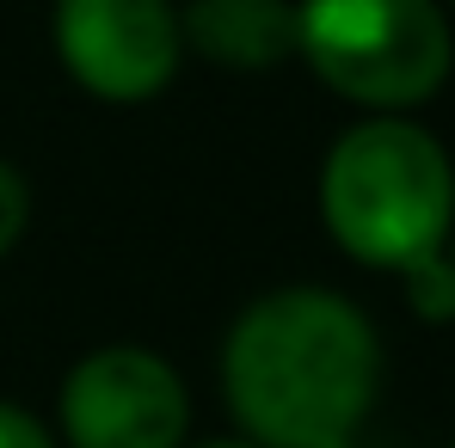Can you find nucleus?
Masks as SVG:
<instances>
[{"label": "nucleus", "instance_id": "1a4fd4ad", "mask_svg": "<svg viewBox=\"0 0 455 448\" xmlns=\"http://www.w3.org/2000/svg\"><path fill=\"white\" fill-rule=\"evenodd\" d=\"M0 448H56V436L12 399H0Z\"/></svg>", "mask_w": 455, "mask_h": 448}, {"label": "nucleus", "instance_id": "39448f33", "mask_svg": "<svg viewBox=\"0 0 455 448\" xmlns=\"http://www.w3.org/2000/svg\"><path fill=\"white\" fill-rule=\"evenodd\" d=\"M50 31L75 86L105 105L160 98L185 62L172 0H56Z\"/></svg>", "mask_w": 455, "mask_h": 448}, {"label": "nucleus", "instance_id": "7ed1b4c3", "mask_svg": "<svg viewBox=\"0 0 455 448\" xmlns=\"http://www.w3.org/2000/svg\"><path fill=\"white\" fill-rule=\"evenodd\" d=\"M296 56L339 98L394 117L450 80L455 37L437 0H302Z\"/></svg>", "mask_w": 455, "mask_h": 448}, {"label": "nucleus", "instance_id": "9d476101", "mask_svg": "<svg viewBox=\"0 0 455 448\" xmlns=\"http://www.w3.org/2000/svg\"><path fill=\"white\" fill-rule=\"evenodd\" d=\"M197 448H252V443H197Z\"/></svg>", "mask_w": 455, "mask_h": 448}, {"label": "nucleus", "instance_id": "0eeeda50", "mask_svg": "<svg viewBox=\"0 0 455 448\" xmlns=\"http://www.w3.org/2000/svg\"><path fill=\"white\" fill-rule=\"evenodd\" d=\"M400 283H406V301H412V313H419V319H455V271H450V252H437V258L412 264Z\"/></svg>", "mask_w": 455, "mask_h": 448}, {"label": "nucleus", "instance_id": "9b49d317", "mask_svg": "<svg viewBox=\"0 0 455 448\" xmlns=\"http://www.w3.org/2000/svg\"><path fill=\"white\" fill-rule=\"evenodd\" d=\"M443 252H450V271H455V233H450V246H443Z\"/></svg>", "mask_w": 455, "mask_h": 448}, {"label": "nucleus", "instance_id": "f257e3e1", "mask_svg": "<svg viewBox=\"0 0 455 448\" xmlns=\"http://www.w3.org/2000/svg\"><path fill=\"white\" fill-rule=\"evenodd\" d=\"M376 387V326L332 289H271L222 344L228 412L252 448H351Z\"/></svg>", "mask_w": 455, "mask_h": 448}, {"label": "nucleus", "instance_id": "f8f14e48", "mask_svg": "<svg viewBox=\"0 0 455 448\" xmlns=\"http://www.w3.org/2000/svg\"><path fill=\"white\" fill-rule=\"evenodd\" d=\"M450 6H455V0H450Z\"/></svg>", "mask_w": 455, "mask_h": 448}, {"label": "nucleus", "instance_id": "423d86ee", "mask_svg": "<svg viewBox=\"0 0 455 448\" xmlns=\"http://www.w3.org/2000/svg\"><path fill=\"white\" fill-rule=\"evenodd\" d=\"M179 31L216 68H277L296 56V0H191Z\"/></svg>", "mask_w": 455, "mask_h": 448}, {"label": "nucleus", "instance_id": "f03ea898", "mask_svg": "<svg viewBox=\"0 0 455 448\" xmlns=\"http://www.w3.org/2000/svg\"><path fill=\"white\" fill-rule=\"evenodd\" d=\"M320 216L339 252L370 271H412L455 233V166L443 142L406 117L345 130L320 166Z\"/></svg>", "mask_w": 455, "mask_h": 448}, {"label": "nucleus", "instance_id": "6e6552de", "mask_svg": "<svg viewBox=\"0 0 455 448\" xmlns=\"http://www.w3.org/2000/svg\"><path fill=\"white\" fill-rule=\"evenodd\" d=\"M25 222H31V185H25L19 166L0 160V258L25 240Z\"/></svg>", "mask_w": 455, "mask_h": 448}, {"label": "nucleus", "instance_id": "20e7f679", "mask_svg": "<svg viewBox=\"0 0 455 448\" xmlns=\"http://www.w3.org/2000/svg\"><path fill=\"white\" fill-rule=\"evenodd\" d=\"M56 418L68 448H185L191 393L166 357L105 344L68 369Z\"/></svg>", "mask_w": 455, "mask_h": 448}]
</instances>
